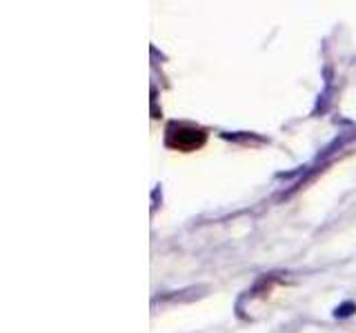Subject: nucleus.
Returning <instances> with one entry per match:
<instances>
[{
  "label": "nucleus",
  "mask_w": 356,
  "mask_h": 333,
  "mask_svg": "<svg viewBox=\"0 0 356 333\" xmlns=\"http://www.w3.org/2000/svg\"><path fill=\"white\" fill-rule=\"evenodd\" d=\"M205 142V131L192 124H176L172 122L167 127V147L178 149V151H194L203 147Z\"/></svg>",
  "instance_id": "1"
}]
</instances>
